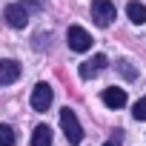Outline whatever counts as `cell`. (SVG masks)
<instances>
[{
  "mask_svg": "<svg viewBox=\"0 0 146 146\" xmlns=\"http://www.w3.org/2000/svg\"><path fill=\"white\" fill-rule=\"evenodd\" d=\"M60 126H63V135L69 143H80L83 140V129H80V120L72 109H60Z\"/></svg>",
  "mask_w": 146,
  "mask_h": 146,
  "instance_id": "6da1fadb",
  "label": "cell"
},
{
  "mask_svg": "<svg viewBox=\"0 0 146 146\" xmlns=\"http://www.w3.org/2000/svg\"><path fill=\"white\" fill-rule=\"evenodd\" d=\"M115 3L112 0H92V20L98 23V26H109L112 20H115Z\"/></svg>",
  "mask_w": 146,
  "mask_h": 146,
  "instance_id": "7a4b0ae2",
  "label": "cell"
},
{
  "mask_svg": "<svg viewBox=\"0 0 146 146\" xmlns=\"http://www.w3.org/2000/svg\"><path fill=\"white\" fill-rule=\"evenodd\" d=\"M66 40H69V49L72 52H89L92 49V35L86 29H80V26H72L66 32Z\"/></svg>",
  "mask_w": 146,
  "mask_h": 146,
  "instance_id": "3957f363",
  "label": "cell"
},
{
  "mask_svg": "<svg viewBox=\"0 0 146 146\" xmlns=\"http://www.w3.org/2000/svg\"><path fill=\"white\" fill-rule=\"evenodd\" d=\"M52 98H54L52 86H49V83H37V86L32 89V109H35V112H46V109L52 106Z\"/></svg>",
  "mask_w": 146,
  "mask_h": 146,
  "instance_id": "277c9868",
  "label": "cell"
},
{
  "mask_svg": "<svg viewBox=\"0 0 146 146\" xmlns=\"http://www.w3.org/2000/svg\"><path fill=\"white\" fill-rule=\"evenodd\" d=\"M3 17H6V23H9L12 29H26V23H29V12H26V6H20V3L6 6Z\"/></svg>",
  "mask_w": 146,
  "mask_h": 146,
  "instance_id": "5b68a950",
  "label": "cell"
},
{
  "mask_svg": "<svg viewBox=\"0 0 146 146\" xmlns=\"http://www.w3.org/2000/svg\"><path fill=\"white\" fill-rule=\"evenodd\" d=\"M103 66H106V57H103V54H95L92 60L80 63V78H83V80H92L95 75H100V72H103Z\"/></svg>",
  "mask_w": 146,
  "mask_h": 146,
  "instance_id": "8992f818",
  "label": "cell"
},
{
  "mask_svg": "<svg viewBox=\"0 0 146 146\" xmlns=\"http://www.w3.org/2000/svg\"><path fill=\"white\" fill-rule=\"evenodd\" d=\"M20 78V63L17 60H0V86L15 83Z\"/></svg>",
  "mask_w": 146,
  "mask_h": 146,
  "instance_id": "52a82bcc",
  "label": "cell"
},
{
  "mask_svg": "<svg viewBox=\"0 0 146 146\" xmlns=\"http://www.w3.org/2000/svg\"><path fill=\"white\" fill-rule=\"evenodd\" d=\"M103 103L109 109H120V106H126V92L117 86H109V89H103Z\"/></svg>",
  "mask_w": 146,
  "mask_h": 146,
  "instance_id": "ba28073f",
  "label": "cell"
},
{
  "mask_svg": "<svg viewBox=\"0 0 146 146\" xmlns=\"http://www.w3.org/2000/svg\"><path fill=\"white\" fill-rule=\"evenodd\" d=\"M126 15H129V20L132 23H146V6L143 3H137V0H129V6H126Z\"/></svg>",
  "mask_w": 146,
  "mask_h": 146,
  "instance_id": "9c48e42d",
  "label": "cell"
},
{
  "mask_svg": "<svg viewBox=\"0 0 146 146\" xmlns=\"http://www.w3.org/2000/svg\"><path fill=\"white\" fill-rule=\"evenodd\" d=\"M32 146H52V129L49 126H37L32 132Z\"/></svg>",
  "mask_w": 146,
  "mask_h": 146,
  "instance_id": "30bf717a",
  "label": "cell"
},
{
  "mask_svg": "<svg viewBox=\"0 0 146 146\" xmlns=\"http://www.w3.org/2000/svg\"><path fill=\"white\" fill-rule=\"evenodd\" d=\"M0 146H15V129L0 123Z\"/></svg>",
  "mask_w": 146,
  "mask_h": 146,
  "instance_id": "8fae6325",
  "label": "cell"
},
{
  "mask_svg": "<svg viewBox=\"0 0 146 146\" xmlns=\"http://www.w3.org/2000/svg\"><path fill=\"white\" fill-rule=\"evenodd\" d=\"M117 72H120L123 78H129V80H135V78H137V69H132V63H129V60H120V63H117Z\"/></svg>",
  "mask_w": 146,
  "mask_h": 146,
  "instance_id": "7c38bea8",
  "label": "cell"
},
{
  "mask_svg": "<svg viewBox=\"0 0 146 146\" xmlns=\"http://www.w3.org/2000/svg\"><path fill=\"white\" fill-rule=\"evenodd\" d=\"M132 115H135V120H146V98H140V100L135 103Z\"/></svg>",
  "mask_w": 146,
  "mask_h": 146,
  "instance_id": "4fadbf2b",
  "label": "cell"
},
{
  "mask_svg": "<svg viewBox=\"0 0 146 146\" xmlns=\"http://www.w3.org/2000/svg\"><path fill=\"white\" fill-rule=\"evenodd\" d=\"M120 140H123V132H115V135H112L103 146H120Z\"/></svg>",
  "mask_w": 146,
  "mask_h": 146,
  "instance_id": "5bb4252c",
  "label": "cell"
},
{
  "mask_svg": "<svg viewBox=\"0 0 146 146\" xmlns=\"http://www.w3.org/2000/svg\"><path fill=\"white\" fill-rule=\"evenodd\" d=\"M37 3H43V0H37Z\"/></svg>",
  "mask_w": 146,
  "mask_h": 146,
  "instance_id": "9a60e30c",
  "label": "cell"
}]
</instances>
